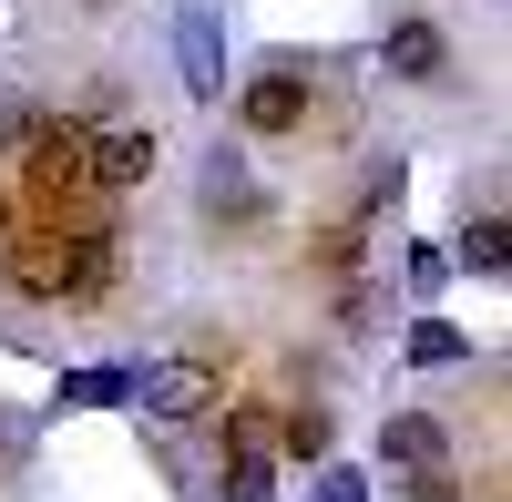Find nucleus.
<instances>
[{
	"label": "nucleus",
	"instance_id": "9",
	"mask_svg": "<svg viewBox=\"0 0 512 502\" xmlns=\"http://www.w3.org/2000/svg\"><path fill=\"white\" fill-rule=\"evenodd\" d=\"M379 462H390L400 482L410 472H451V431L431 421V410H390V421H379Z\"/></svg>",
	"mask_w": 512,
	"mask_h": 502
},
{
	"label": "nucleus",
	"instance_id": "19",
	"mask_svg": "<svg viewBox=\"0 0 512 502\" xmlns=\"http://www.w3.org/2000/svg\"><path fill=\"white\" fill-rule=\"evenodd\" d=\"M31 123H41V103L21 93V82H0V144H21V134H31Z\"/></svg>",
	"mask_w": 512,
	"mask_h": 502
},
{
	"label": "nucleus",
	"instance_id": "11",
	"mask_svg": "<svg viewBox=\"0 0 512 502\" xmlns=\"http://www.w3.org/2000/svg\"><path fill=\"white\" fill-rule=\"evenodd\" d=\"M441 257H451V277H461V267H472V277H502V267H512V236H502V205H482V216H461V236L441 246Z\"/></svg>",
	"mask_w": 512,
	"mask_h": 502
},
{
	"label": "nucleus",
	"instance_id": "17",
	"mask_svg": "<svg viewBox=\"0 0 512 502\" xmlns=\"http://www.w3.org/2000/svg\"><path fill=\"white\" fill-rule=\"evenodd\" d=\"M400 287H410L420 308H431L441 287H451V257H441V246H400Z\"/></svg>",
	"mask_w": 512,
	"mask_h": 502
},
{
	"label": "nucleus",
	"instance_id": "20",
	"mask_svg": "<svg viewBox=\"0 0 512 502\" xmlns=\"http://www.w3.org/2000/svg\"><path fill=\"white\" fill-rule=\"evenodd\" d=\"M318 502H369V472H349V462H318Z\"/></svg>",
	"mask_w": 512,
	"mask_h": 502
},
{
	"label": "nucleus",
	"instance_id": "6",
	"mask_svg": "<svg viewBox=\"0 0 512 502\" xmlns=\"http://www.w3.org/2000/svg\"><path fill=\"white\" fill-rule=\"evenodd\" d=\"M216 359H154V369H134V400H123V410H144V421H205V410H216Z\"/></svg>",
	"mask_w": 512,
	"mask_h": 502
},
{
	"label": "nucleus",
	"instance_id": "7",
	"mask_svg": "<svg viewBox=\"0 0 512 502\" xmlns=\"http://www.w3.org/2000/svg\"><path fill=\"white\" fill-rule=\"evenodd\" d=\"M195 205H205V226H236V236H256V226L277 216V195L256 185V164H246L236 144H216V154H205V175H195Z\"/></svg>",
	"mask_w": 512,
	"mask_h": 502
},
{
	"label": "nucleus",
	"instance_id": "13",
	"mask_svg": "<svg viewBox=\"0 0 512 502\" xmlns=\"http://www.w3.org/2000/svg\"><path fill=\"white\" fill-rule=\"evenodd\" d=\"M400 359H410V369H461V359H472V339H461L451 318L420 308V318H410V339H400Z\"/></svg>",
	"mask_w": 512,
	"mask_h": 502
},
{
	"label": "nucleus",
	"instance_id": "18",
	"mask_svg": "<svg viewBox=\"0 0 512 502\" xmlns=\"http://www.w3.org/2000/svg\"><path fill=\"white\" fill-rule=\"evenodd\" d=\"M390 205H400V154H390V164H369V185H359V216H349V226H379Z\"/></svg>",
	"mask_w": 512,
	"mask_h": 502
},
{
	"label": "nucleus",
	"instance_id": "5",
	"mask_svg": "<svg viewBox=\"0 0 512 502\" xmlns=\"http://www.w3.org/2000/svg\"><path fill=\"white\" fill-rule=\"evenodd\" d=\"M216 492H226V502H267V492H277V410H226Z\"/></svg>",
	"mask_w": 512,
	"mask_h": 502
},
{
	"label": "nucleus",
	"instance_id": "16",
	"mask_svg": "<svg viewBox=\"0 0 512 502\" xmlns=\"http://www.w3.org/2000/svg\"><path fill=\"white\" fill-rule=\"evenodd\" d=\"M379 318H390V287H379V277L338 287V328H349V339H379Z\"/></svg>",
	"mask_w": 512,
	"mask_h": 502
},
{
	"label": "nucleus",
	"instance_id": "22",
	"mask_svg": "<svg viewBox=\"0 0 512 502\" xmlns=\"http://www.w3.org/2000/svg\"><path fill=\"white\" fill-rule=\"evenodd\" d=\"M11 236H21V195L0 185V246H11Z\"/></svg>",
	"mask_w": 512,
	"mask_h": 502
},
{
	"label": "nucleus",
	"instance_id": "1",
	"mask_svg": "<svg viewBox=\"0 0 512 502\" xmlns=\"http://www.w3.org/2000/svg\"><path fill=\"white\" fill-rule=\"evenodd\" d=\"M0 267H11V298L31 308H103L123 287V246L93 226H52V236H11Z\"/></svg>",
	"mask_w": 512,
	"mask_h": 502
},
{
	"label": "nucleus",
	"instance_id": "12",
	"mask_svg": "<svg viewBox=\"0 0 512 502\" xmlns=\"http://www.w3.org/2000/svg\"><path fill=\"white\" fill-rule=\"evenodd\" d=\"M123 400H134V369H72V380L52 390V410H123Z\"/></svg>",
	"mask_w": 512,
	"mask_h": 502
},
{
	"label": "nucleus",
	"instance_id": "8",
	"mask_svg": "<svg viewBox=\"0 0 512 502\" xmlns=\"http://www.w3.org/2000/svg\"><path fill=\"white\" fill-rule=\"evenodd\" d=\"M175 62L195 103H226V21L216 11H175Z\"/></svg>",
	"mask_w": 512,
	"mask_h": 502
},
{
	"label": "nucleus",
	"instance_id": "3",
	"mask_svg": "<svg viewBox=\"0 0 512 502\" xmlns=\"http://www.w3.org/2000/svg\"><path fill=\"white\" fill-rule=\"evenodd\" d=\"M308 103H318V72L297 62V52H277V62H256V72H246L236 123H246V134H297V123H308Z\"/></svg>",
	"mask_w": 512,
	"mask_h": 502
},
{
	"label": "nucleus",
	"instance_id": "4",
	"mask_svg": "<svg viewBox=\"0 0 512 502\" xmlns=\"http://www.w3.org/2000/svg\"><path fill=\"white\" fill-rule=\"evenodd\" d=\"M82 164H93V195H134L154 164H164V144H154V123L103 113V123H82Z\"/></svg>",
	"mask_w": 512,
	"mask_h": 502
},
{
	"label": "nucleus",
	"instance_id": "15",
	"mask_svg": "<svg viewBox=\"0 0 512 502\" xmlns=\"http://www.w3.org/2000/svg\"><path fill=\"white\" fill-rule=\"evenodd\" d=\"M318 277H369V226H318Z\"/></svg>",
	"mask_w": 512,
	"mask_h": 502
},
{
	"label": "nucleus",
	"instance_id": "10",
	"mask_svg": "<svg viewBox=\"0 0 512 502\" xmlns=\"http://www.w3.org/2000/svg\"><path fill=\"white\" fill-rule=\"evenodd\" d=\"M379 62H390L400 82H441V72H451V41H441L431 21H390V41H379Z\"/></svg>",
	"mask_w": 512,
	"mask_h": 502
},
{
	"label": "nucleus",
	"instance_id": "21",
	"mask_svg": "<svg viewBox=\"0 0 512 502\" xmlns=\"http://www.w3.org/2000/svg\"><path fill=\"white\" fill-rule=\"evenodd\" d=\"M410 502H461V482L451 472H410Z\"/></svg>",
	"mask_w": 512,
	"mask_h": 502
},
{
	"label": "nucleus",
	"instance_id": "14",
	"mask_svg": "<svg viewBox=\"0 0 512 502\" xmlns=\"http://www.w3.org/2000/svg\"><path fill=\"white\" fill-rule=\"evenodd\" d=\"M277 462H308V472L328 462V410H318V400H308V410H287V421H277Z\"/></svg>",
	"mask_w": 512,
	"mask_h": 502
},
{
	"label": "nucleus",
	"instance_id": "2",
	"mask_svg": "<svg viewBox=\"0 0 512 502\" xmlns=\"http://www.w3.org/2000/svg\"><path fill=\"white\" fill-rule=\"evenodd\" d=\"M21 185L52 205V216H62V205H103V195H93V164H82V123H72V113H41L31 134H21Z\"/></svg>",
	"mask_w": 512,
	"mask_h": 502
}]
</instances>
